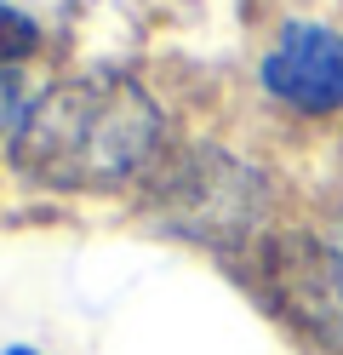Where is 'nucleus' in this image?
I'll return each mask as SVG.
<instances>
[{"label":"nucleus","mask_w":343,"mask_h":355,"mask_svg":"<svg viewBox=\"0 0 343 355\" xmlns=\"http://www.w3.org/2000/svg\"><path fill=\"white\" fill-rule=\"evenodd\" d=\"M166 121L160 103L121 69L69 75L29 103L12 138V166L40 189H121L155 166Z\"/></svg>","instance_id":"f257e3e1"},{"label":"nucleus","mask_w":343,"mask_h":355,"mask_svg":"<svg viewBox=\"0 0 343 355\" xmlns=\"http://www.w3.org/2000/svg\"><path fill=\"white\" fill-rule=\"evenodd\" d=\"M6 355H40V349H6Z\"/></svg>","instance_id":"423d86ee"},{"label":"nucleus","mask_w":343,"mask_h":355,"mask_svg":"<svg viewBox=\"0 0 343 355\" xmlns=\"http://www.w3.org/2000/svg\"><path fill=\"white\" fill-rule=\"evenodd\" d=\"M35 46H40V29H35V17H29V12H17V6H0V69L23 63Z\"/></svg>","instance_id":"20e7f679"},{"label":"nucleus","mask_w":343,"mask_h":355,"mask_svg":"<svg viewBox=\"0 0 343 355\" xmlns=\"http://www.w3.org/2000/svg\"><path fill=\"white\" fill-rule=\"evenodd\" d=\"M263 86L269 98L304 115L343 109V35L326 24H292L263 58Z\"/></svg>","instance_id":"7ed1b4c3"},{"label":"nucleus","mask_w":343,"mask_h":355,"mask_svg":"<svg viewBox=\"0 0 343 355\" xmlns=\"http://www.w3.org/2000/svg\"><path fill=\"white\" fill-rule=\"evenodd\" d=\"M155 212L166 230L223 247V241H240L263 224L269 184L258 166H246L223 149H189L155 184Z\"/></svg>","instance_id":"f03ea898"},{"label":"nucleus","mask_w":343,"mask_h":355,"mask_svg":"<svg viewBox=\"0 0 343 355\" xmlns=\"http://www.w3.org/2000/svg\"><path fill=\"white\" fill-rule=\"evenodd\" d=\"M332 247H337V252H343V230H337V235H332Z\"/></svg>","instance_id":"39448f33"}]
</instances>
